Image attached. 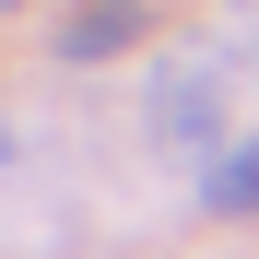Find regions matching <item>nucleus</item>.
<instances>
[{"instance_id":"1","label":"nucleus","mask_w":259,"mask_h":259,"mask_svg":"<svg viewBox=\"0 0 259 259\" xmlns=\"http://www.w3.org/2000/svg\"><path fill=\"white\" fill-rule=\"evenodd\" d=\"M142 130L165 153H212V142H224V71H212V59H153Z\"/></svg>"},{"instance_id":"2","label":"nucleus","mask_w":259,"mask_h":259,"mask_svg":"<svg viewBox=\"0 0 259 259\" xmlns=\"http://www.w3.org/2000/svg\"><path fill=\"white\" fill-rule=\"evenodd\" d=\"M130 35H153L142 0H71V12H59V59H118Z\"/></svg>"},{"instance_id":"3","label":"nucleus","mask_w":259,"mask_h":259,"mask_svg":"<svg viewBox=\"0 0 259 259\" xmlns=\"http://www.w3.org/2000/svg\"><path fill=\"white\" fill-rule=\"evenodd\" d=\"M200 200H212V212H259V142H247V153H212Z\"/></svg>"},{"instance_id":"4","label":"nucleus","mask_w":259,"mask_h":259,"mask_svg":"<svg viewBox=\"0 0 259 259\" xmlns=\"http://www.w3.org/2000/svg\"><path fill=\"white\" fill-rule=\"evenodd\" d=\"M24 177V130H0V189H12Z\"/></svg>"},{"instance_id":"5","label":"nucleus","mask_w":259,"mask_h":259,"mask_svg":"<svg viewBox=\"0 0 259 259\" xmlns=\"http://www.w3.org/2000/svg\"><path fill=\"white\" fill-rule=\"evenodd\" d=\"M0 12H12V0H0Z\"/></svg>"}]
</instances>
